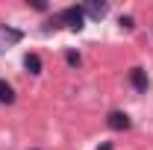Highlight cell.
Instances as JSON below:
<instances>
[{"label": "cell", "mask_w": 153, "mask_h": 150, "mask_svg": "<svg viewBox=\"0 0 153 150\" xmlns=\"http://www.w3.org/2000/svg\"><path fill=\"white\" fill-rule=\"evenodd\" d=\"M97 150H112V144H100V147H97Z\"/></svg>", "instance_id": "cell-10"}, {"label": "cell", "mask_w": 153, "mask_h": 150, "mask_svg": "<svg viewBox=\"0 0 153 150\" xmlns=\"http://www.w3.org/2000/svg\"><path fill=\"white\" fill-rule=\"evenodd\" d=\"M106 124H109V130H115V132H127L130 127H133L130 115H127V112H121V109H112V112L106 115Z\"/></svg>", "instance_id": "cell-2"}, {"label": "cell", "mask_w": 153, "mask_h": 150, "mask_svg": "<svg viewBox=\"0 0 153 150\" xmlns=\"http://www.w3.org/2000/svg\"><path fill=\"white\" fill-rule=\"evenodd\" d=\"M106 9H109L106 3H88V6H82V12H85L88 18H94V21L103 18V15H106Z\"/></svg>", "instance_id": "cell-6"}, {"label": "cell", "mask_w": 153, "mask_h": 150, "mask_svg": "<svg viewBox=\"0 0 153 150\" xmlns=\"http://www.w3.org/2000/svg\"><path fill=\"white\" fill-rule=\"evenodd\" d=\"M65 62H68V65H71V68H76V65H79V62H82V56H79V53H76V50H68V53H65Z\"/></svg>", "instance_id": "cell-8"}, {"label": "cell", "mask_w": 153, "mask_h": 150, "mask_svg": "<svg viewBox=\"0 0 153 150\" xmlns=\"http://www.w3.org/2000/svg\"><path fill=\"white\" fill-rule=\"evenodd\" d=\"M24 68H27L30 74H41V68H44V65H41V56H38V53H27V56H24Z\"/></svg>", "instance_id": "cell-5"}, {"label": "cell", "mask_w": 153, "mask_h": 150, "mask_svg": "<svg viewBox=\"0 0 153 150\" xmlns=\"http://www.w3.org/2000/svg\"><path fill=\"white\" fill-rule=\"evenodd\" d=\"M0 103H6V106L15 103V88H12L6 79H0Z\"/></svg>", "instance_id": "cell-7"}, {"label": "cell", "mask_w": 153, "mask_h": 150, "mask_svg": "<svg viewBox=\"0 0 153 150\" xmlns=\"http://www.w3.org/2000/svg\"><path fill=\"white\" fill-rule=\"evenodd\" d=\"M121 27H124V30H133V18H130V15H121Z\"/></svg>", "instance_id": "cell-9"}, {"label": "cell", "mask_w": 153, "mask_h": 150, "mask_svg": "<svg viewBox=\"0 0 153 150\" xmlns=\"http://www.w3.org/2000/svg\"><path fill=\"white\" fill-rule=\"evenodd\" d=\"M59 21L68 24L71 30H82V24H85V12H82V6H68V9L59 12Z\"/></svg>", "instance_id": "cell-1"}, {"label": "cell", "mask_w": 153, "mask_h": 150, "mask_svg": "<svg viewBox=\"0 0 153 150\" xmlns=\"http://www.w3.org/2000/svg\"><path fill=\"white\" fill-rule=\"evenodd\" d=\"M21 38H24V33H21V30H9V27H0V47H3V44L9 47V44L21 41Z\"/></svg>", "instance_id": "cell-4"}, {"label": "cell", "mask_w": 153, "mask_h": 150, "mask_svg": "<svg viewBox=\"0 0 153 150\" xmlns=\"http://www.w3.org/2000/svg\"><path fill=\"white\" fill-rule=\"evenodd\" d=\"M130 82H133V88L135 91H147L150 88V79H147V71L144 68H130Z\"/></svg>", "instance_id": "cell-3"}]
</instances>
